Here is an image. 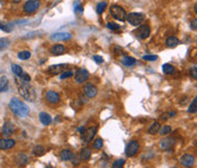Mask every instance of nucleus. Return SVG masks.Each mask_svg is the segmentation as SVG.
<instances>
[{
  "instance_id": "f257e3e1",
  "label": "nucleus",
  "mask_w": 197,
  "mask_h": 168,
  "mask_svg": "<svg viewBox=\"0 0 197 168\" xmlns=\"http://www.w3.org/2000/svg\"><path fill=\"white\" fill-rule=\"evenodd\" d=\"M9 108H10L11 112L15 115V116L19 117V118H25V117L28 116L30 113V109L28 106L24 102L19 101L18 99L14 97V99H10L9 102Z\"/></svg>"
},
{
  "instance_id": "f03ea898",
  "label": "nucleus",
  "mask_w": 197,
  "mask_h": 168,
  "mask_svg": "<svg viewBox=\"0 0 197 168\" xmlns=\"http://www.w3.org/2000/svg\"><path fill=\"white\" fill-rule=\"evenodd\" d=\"M18 93L21 94L22 97H24L30 102H33L35 99V90L32 86H30V84H19L18 85Z\"/></svg>"
},
{
  "instance_id": "7ed1b4c3",
  "label": "nucleus",
  "mask_w": 197,
  "mask_h": 168,
  "mask_svg": "<svg viewBox=\"0 0 197 168\" xmlns=\"http://www.w3.org/2000/svg\"><path fill=\"white\" fill-rule=\"evenodd\" d=\"M109 14L120 22L127 21V13L122 7L118 6V5H112L109 7Z\"/></svg>"
},
{
  "instance_id": "20e7f679",
  "label": "nucleus",
  "mask_w": 197,
  "mask_h": 168,
  "mask_svg": "<svg viewBox=\"0 0 197 168\" xmlns=\"http://www.w3.org/2000/svg\"><path fill=\"white\" fill-rule=\"evenodd\" d=\"M145 20V15L142 13H130L129 15L127 14V21L131 25H140Z\"/></svg>"
},
{
  "instance_id": "39448f33",
  "label": "nucleus",
  "mask_w": 197,
  "mask_h": 168,
  "mask_svg": "<svg viewBox=\"0 0 197 168\" xmlns=\"http://www.w3.org/2000/svg\"><path fill=\"white\" fill-rule=\"evenodd\" d=\"M40 7V0H28L24 6H23V12L25 14H33L38 11Z\"/></svg>"
},
{
  "instance_id": "423d86ee",
  "label": "nucleus",
  "mask_w": 197,
  "mask_h": 168,
  "mask_svg": "<svg viewBox=\"0 0 197 168\" xmlns=\"http://www.w3.org/2000/svg\"><path fill=\"white\" fill-rule=\"evenodd\" d=\"M97 130H98V128L97 127H88L87 129H83L82 132H81V139L85 142V143H89L92 137L95 136L97 134Z\"/></svg>"
},
{
  "instance_id": "0eeeda50",
  "label": "nucleus",
  "mask_w": 197,
  "mask_h": 168,
  "mask_svg": "<svg viewBox=\"0 0 197 168\" xmlns=\"http://www.w3.org/2000/svg\"><path fill=\"white\" fill-rule=\"evenodd\" d=\"M135 33L137 35V38L144 40V39H147L149 37V35H151V28L147 24H144V25H140L138 29L136 30Z\"/></svg>"
},
{
  "instance_id": "6e6552de",
  "label": "nucleus",
  "mask_w": 197,
  "mask_h": 168,
  "mask_svg": "<svg viewBox=\"0 0 197 168\" xmlns=\"http://www.w3.org/2000/svg\"><path fill=\"white\" fill-rule=\"evenodd\" d=\"M139 150V142L138 141H131L128 143L127 148H125V154L128 157H133Z\"/></svg>"
},
{
  "instance_id": "1a4fd4ad",
  "label": "nucleus",
  "mask_w": 197,
  "mask_h": 168,
  "mask_svg": "<svg viewBox=\"0 0 197 168\" xmlns=\"http://www.w3.org/2000/svg\"><path fill=\"white\" fill-rule=\"evenodd\" d=\"M175 144V139L173 137H165L160 142V148L164 151H171Z\"/></svg>"
},
{
  "instance_id": "9d476101",
  "label": "nucleus",
  "mask_w": 197,
  "mask_h": 168,
  "mask_svg": "<svg viewBox=\"0 0 197 168\" xmlns=\"http://www.w3.org/2000/svg\"><path fill=\"white\" fill-rule=\"evenodd\" d=\"M88 79H89V72H88V70L80 69L76 71V73H75V81L78 84H83Z\"/></svg>"
},
{
  "instance_id": "9b49d317",
  "label": "nucleus",
  "mask_w": 197,
  "mask_h": 168,
  "mask_svg": "<svg viewBox=\"0 0 197 168\" xmlns=\"http://www.w3.org/2000/svg\"><path fill=\"white\" fill-rule=\"evenodd\" d=\"M180 162L181 165L185 166V167H192L195 163V157L190 154V153H186L180 158Z\"/></svg>"
},
{
  "instance_id": "f8f14e48",
  "label": "nucleus",
  "mask_w": 197,
  "mask_h": 168,
  "mask_svg": "<svg viewBox=\"0 0 197 168\" xmlns=\"http://www.w3.org/2000/svg\"><path fill=\"white\" fill-rule=\"evenodd\" d=\"M71 38H72V35L68 32H57V33L51 35L50 37V39L54 41H66L70 40Z\"/></svg>"
},
{
  "instance_id": "ddd939ff",
  "label": "nucleus",
  "mask_w": 197,
  "mask_h": 168,
  "mask_svg": "<svg viewBox=\"0 0 197 168\" xmlns=\"http://www.w3.org/2000/svg\"><path fill=\"white\" fill-rule=\"evenodd\" d=\"M67 64H56V65H50L48 68V72L51 75H58L61 72H64V70L67 68Z\"/></svg>"
},
{
  "instance_id": "4468645a",
  "label": "nucleus",
  "mask_w": 197,
  "mask_h": 168,
  "mask_svg": "<svg viewBox=\"0 0 197 168\" xmlns=\"http://www.w3.org/2000/svg\"><path fill=\"white\" fill-rule=\"evenodd\" d=\"M85 96L87 97H89V99H92V97H95L97 95V88L96 86H94L92 84H87L85 86Z\"/></svg>"
},
{
  "instance_id": "2eb2a0df",
  "label": "nucleus",
  "mask_w": 197,
  "mask_h": 168,
  "mask_svg": "<svg viewBox=\"0 0 197 168\" xmlns=\"http://www.w3.org/2000/svg\"><path fill=\"white\" fill-rule=\"evenodd\" d=\"M16 144V142L14 141V139H0V149L1 150H8V149H13L14 146Z\"/></svg>"
},
{
  "instance_id": "dca6fc26",
  "label": "nucleus",
  "mask_w": 197,
  "mask_h": 168,
  "mask_svg": "<svg viewBox=\"0 0 197 168\" xmlns=\"http://www.w3.org/2000/svg\"><path fill=\"white\" fill-rule=\"evenodd\" d=\"M46 99L51 104H57L59 102V95L54 90H48L46 94Z\"/></svg>"
},
{
  "instance_id": "f3484780",
  "label": "nucleus",
  "mask_w": 197,
  "mask_h": 168,
  "mask_svg": "<svg viewBox=\"0 0 197 168\" xmlns=\"http://www.w3.org/2000/svg\"><path fill=\"white\" fill-rule=\"evenodd\" d=\"M15 127H14V124L10 121H6L2 126V134L6 136H10L11 134L14 133Z\"/></svg>"
},
{
  "instance_id": "a211bd4d",
  "label": "nucleus",
  "mask_w": 197,
  "mask_h": 168,
  "mask_svg": "<svg viewBox=\"0 0 197 168\" xmlns=\"http://www.w3.org/2000/svg\"><path fill=\"white\" fill-rule=\"evenodd\" d=\"M15 162L18 166H26V163L28 162V157L25 153H18L15 157Z\"/></svg>"
},
{
  "instance_id": "6ab92c4d",
  "label": "nucleus",
  "mask_w": 197,
  "mask_h": 168,
  "mask_svg": "<svg viewBox=\"0 0 197 168\" xmlns=\"http://www.w3.org/2000/svg\"><path fill=\"white\" fill-rule=\"evenodd\" d=\"M39 119L40 121H41V124L45 125V126H48V125L51 124V117L47 112H41L39 115Z\"/></svg>"
},
{
  "instance_id": "aec40b11",
  "label": "nucleus",
  "mask_w": 197,
  "mask_h": 168,
  "mask_svg": "<svg viewBox=\"0 0 197 168\" xmlns=\"http://www.w3.org/2000/svg\"><path fill=\"white\" fill-rule=\"evenodd\" d=\"M91 154H92V152H91L90 149L85 148V149H82L81 153H80V158H81V160H83V161H89L91 158Z\"/></svg>"
},
{
  "instance_id": "412c9836",
  "label": "nucleus",
  "mask_w": 197,
  "mask_h": 168,
  "mask_svg": "<svg viewBox=\"0 0 197 168\" xmlns=\"http://www.w3.org/2000/svg\"><path fill=\"white\" fill-rule=\"evenodd\" d=\"M121 63L125 65V66H133L137 63V60L131 57V56H123L122 60H121Z\"/></svg>"
},
{
  "instance_id": "4be33fe9",
  "label": "nucleus",
  "mask_w": 197,
  "mask_h": 168,
  "mask_svg": "<svg viewBox=\"0 0 197 168\" xmlns=\"http://www.w3.org/2000/svg\"><path fill=\"white\" fill-rule=\"evenodd\" d=\"M72 156H73V152L71 150H68V149L63 150L62 152H61V154H59V157H61V159H62L63 161H68V160H71Z\"/></svg>"
},
{
  "instance_id": "5701e85b",
  "label": "nucleus",
  "mask_w": 197,
  "mask_h": 168,
  "mask_svg": "<svg viewBox=\"0 0 197 168\" xmlns=\"http://www.w3.org/2000/svg\"><path fill=\"white\" fill-rule=\"evenodd\" d=\"M65 52V47L63 45H54L51 48V54L52 55H62Z\"/></svg>"
},
{
  "instance_id": "b1692460",
  "label": "nucleus",
  "mask_w": 197,
  "mask_h": 168,
  "mask_svg": "<svg viewBox=\"0 0 197 168\" xmlns=\"http://www.w3.org/2000/svg\"><path fill=\"white\" fill-rule=\"evenodd\" d=\"M180 44V40L177 38V37H169L168 39H166V45L168 47H171V48H173V47H177L178 45Z\"/></svg>"
},
{
  "instance_id": "393cba45",
  "label": "nucleus",
  "mask_w": 197,
  "mask_h": 168,
  "mask_svg": "<svg viewBox=\"0 0 197 168\" xmlns=\"http://www.w3.org/2000/svg\"><path fill=\"white\" fill-rule=\"evenodd\" d=\"M8 78L7 77H0V92H6L8 88Z\"/></svg>"
},
{
  "instance_id": "a878e982",
  "label": "nucleus",
  "mask_w": 197,
  "mask_h": 168,
  "mask_svg": "<svg viewBox=\"0 0 197 168\" xmlns=\"http://www.w3.org/2000/svg\"><path fill=\"white\" fill-rule=\"evenodd\" d=\"M162 70H163V72L165 75H173L175 72V66H172L171 64H164L162 66Z\"/></svg>"
},
{
  "instance_id": "bb28decb",
  "label": "nucleus",
  "mask_w": 197,
  "mask_h": 168,
  "mask_svg": "<svg viewBox=\"0 0 197 168\" xmlns=\"http://www.w3.org/2000/svg\"><path fill=\"white\" fill-rule=\"evenodd\" d=\"M160 128H161V125L158 122H154L152 126L148 128V133L152 134V135H156L160 130Z\"/></svg>"
},
{
  "instance_id": "cd10ccee",
  "label": "nucleus",
  "mask_w": 197,
  "mask_h": 168,
  "mask_svg": "<svg viewBox=\"0 0 197 168\" xmlns=\"http://www.w3.org/2000/svg\"><path fill=\"white\" fill-rule=\"evenodd\" d=\"M17 57L19 60H23V61H26V60L31 57V53L28 50H22V52H19L17 54Z\"/></svg>"
},
{
  "instance_id": "c85d7f7f",
  "label": "nucleus",
  "mask_w": 197,
  "mask_h": 168,
  "mask_svg": "<svg viewBox=\"0 0 197 168\" xmlns=\"http://www.w3.org/2000/svg\"><path fill=\"white\" fill-rule=\"evenodd\" d=\"M107 7V2H105V1H103V2H99L98 5H97L96 7V12L97 14H99V15H101L103 13L105 12V9H106Z\"/></svg>"
},
{
  "instance_id": "c756f323",
  "label": "nucleus",
  "mask_w": 197,
  "mask_h": 168,
  "mask_svg": "<svg viewBox=\"0 0 197 168\" xmlns=\"http://www.w3.org/2000/svg\"><path fill=\"white\" fill-rule=\"evenodd\" d=\"M9 45H10V40L8 38H1L0 39V52L6 49Z\"/></svg>"
},
{
  "instance_id": "7c9ffc66",
  "label": "nucleus",
  "mask_w": 197,
  "mask_h": 168,
  "mask_svg": "<svg viewBox=\"0 0 197 168\" xmlns=\"http://www.w3.org/2000/svg\"><path fill=\"white\" fill-rule=\"evenodd\" d=\"M33 153L35 156H43L45 154V148L42 145H35L33 149Z\"/></svg>"
},
{
  "instance_id": "2f4dec72",
  "label": "nucleus",
  "mask_w": 197,
  "mask_h": 168,
  "mask_svg": "<svg viewBox=\"0 0 197 168\" xmlns=\"http://www.w3.org/2000/svg\"><path fill=\"white\" fill-rule=\"evenodd\" d=\"M11 71H13V73L15 75H19L23 72V69L19 65H17V64H13L11 65Z\"/></svg>"
},
{
  "instance_id": "473e14b6",
  "label": "nucleus",
  "mask_w": 197,
  "mask_h": 168,
  "mask_svg": "<svg viewBox=\"0 0 197 168\" xmlns=\"http://www.w3.org/2000/svg\"><path fill=\"white\" fill-rule=\"evenodd\" d=\"M196 111H197V97H195L194 101H193V103L189 106V109H188V112L189 113H196Z\"/></svg>"
},
{
  "instance_id": "72a5a7b5",
  "label": "nucleus",
  "mask_w": 197,
  "mask_h": 168,
  "mask_svg": "<svg viewBox=\"0 0 197 168\" xmlns=\"http://www.w3.org/2000/svg\"><path fill=\"white\" fill-rule=\"evenodd\" d=\"M160 133H161V135H166V134L171 133V127L170 126H163L162 128H160V130H158Z\"/></svg>"
},
{
  "instance_id": "f704fd0d",
  "label": "nucleus",
  "mask_w": 197,
  "mask_h": 168,
  "mask_svg": "<svg viewBox=\"0 0 197 168\" xmlns=\"http://www.w3.org/2000/svg\"><path fill=\"white\" fill-rule=\"evenodd\" d=\"M103 144H104V142H103V139H97L95 142H94V148L96 149V150H99L103 148Z\"/></svg>"
},
{
  "instance_id": "c9c22d12",
  "label": "nucleus",
  "mask_w": 197,
  "mask_h": 168,
  "mask_svg": "<svg viewBox=\"0 0 197 168\" xmlns=\"http://www.w3.org/2000/svg\"><path fill=\"white\" fill-rule=\"evenodd\" d=\"M124 163H125V161H124L123 159H120V160H116V161H114V163H113L112 166H113V168L123 167Z\"/></svg>"
},
{
  "instance_id": "e433bc0d",
  "label": "nucleus",
  "mask_w": 197,
  "mask_h": 168,
  "mask_svg": "<svg viewBox=\"0 0 197 168\" xmlns=\"http://www.w3.org/2000/svg\"><path fill=\"white\" fill-rule=\"evenodd\" d=\"M107 29L109 30H118L120 29V25L116 23H114V22H109V23H107Z\"/></svg>"
},
{
  "instance_id": "4c0bfd02",
  "label": "nucleus",
  "mask_w": 197,
  "mask_h": 168,
  "mask_svg": "<svg viewBox=\"0 0 197 168\" xmlns=\"http://www.w3.org/2000/svg\"><path fill=\"white\" fill-rule=\"evenodd\" d=\"M74 75V71H66V72H64L61 75V79H66V78H70V77H72Z\"/></svg>"
},
{
  "instance_id": "58836bf2",
  "label": "nucleus",
  "mask_w": 197,
  "mask_h": 168,
  "mask_svg": "<svg viewBox=\"0 0 197 168\" xmlns=\"http://www.w3.org/2000/svg\"><path fill=\"white\" fill-rule=\"evenodd\" d=\"M142 58H144L145 61H156V60H157V56H156V55H145Z\"/></svg>"
},
{
  "instance_id": "ea45409f",
  "label": "nucleus",
  "mask_w": 197,
  "mask_h": 168,
  "mask_svg": "<svg viewBox=\"0 0 197 168\" xmlns=\"http://www.w3.org/2000/svg\"><path fill=\"white\" fill-rule=\"evenodd\" d=\"M74 11L75 12H83V8L81 6V4H80L79 1H75V6H74Z\"/></svg>"
},
{
  "instance_id": "a19ab883",
  "label": "nucleus",
  "mask_w": 197,
  "mask_h": 168,
  "mask_svg": "<svg viewBox=\"0 0 197 168\" xmlns=\"http://www.w3.org/2000/svg\"><path fill=\"white\" fill-rule=\"evenodd\" d=\"M71 159H72V162H73V165H78V163L80 162V159H81V158L79 159V156H78V154H73Z\"/></svg>"
},
{
  "instance_id": "79ce46f5",
  "label": "nucleus",
  "mask_w": 197,
  "mask_h": 168,
  "mask_svg": "<svg viewBox=\"0 0 197 168\" xmlns=\"http://www.w3.org/2000/svg\"><path fill=\"white\" fill-rule=\"evenodd\" d=\"M92 58H94V61H95L97 64H101L103 62H104L103 57H101V56H98V55H95V56H94Z\"/></svg>"
},
{
  "instance_id": "37998d69",
  "label": "nucleus",
  "mask_w": 197,
  "mask_h": 168,
  "mask_svg": "<svg viewBox=\"0 0 197 168\" xmlns=\"http://www.w3.org/2000/svg\"><path fill=\"white\" fill-rule=\"evenodd\" d=\"M0 30H2V31H5V32H9L11 29L7 28V25H5L4 23H1V22H0Z\"/></svg>"
},
{
  "instance_id": "c03bdc74",
  "label": "nucleus",
  "mask_w": 197,
  "mask_h": 168,
  "mask_svg": "<svg viewBox=\"0 0 197 168\" xmlns=\"http://www.w3.org/2000/svg\"><path fill=\"white\" fill-rule=\"evenodd\" d=\"M196 71H197V66L196 65H194L193 66V69H192V75H193V78L196 80L197 79V73H196Z\"/></svg>"
},
{
  "instance_id": "a18cd8bd",
  "label": "nucleus",
  "mask_w": 197,
  "mask_h": 168,
  "mask_svg": "<svg viewBox=\"0 0 197 168\" xmlns=\"http://www.w3.org/2000/svg\"><path fill=\"white\" fill-rule=\"evenodd\" d=\"M190 25H192L190 28H192L193 30H196V29H197V20H196V18H195V20L193 21L192 24H190Z\"/></svg>"
},
{
  "instance_id": "49530a36",
  "label": "nucleus",
  "mask_w": 197,
  "mask_h": 168,
  "mask_svg": "<svg viewBox=\"0 0 197 168\" xmlns=\"http://www.w3.org/2000/svg\"><path fill=\"white\" fill-rule=\"evenodd\" d=\"M114 53H115V54H116V55H118V54H120V53H121V48H118V47H114Z\"/></svg>"
},
{
  "instance_id": "de8ad7c7",
  "label": "nucleus",
  "mask_w": 197,
  "mask_h": 168,
  "mask_svg": "<svg viewBox=\"0 0 197 168\" xmlns=\"http://www.w3.org/2000/svg\"><path fill=\"white\" fill-rule=\"evenodd\" d=\"M83 129H85V127H80L79 129H78V130H79L80 133H81V132H82V130H83Z\"/></svg>"
},
{
  "instance_id": "09e8293b",
  "label": "nucleus",
  "mask_w": 197,
  "mask_h": 168,
  "mask_svg": "<svg viewBox=\"0 0 197 168\" xmlns=\"http://www.w3.org/2000/svg\"><path fill=\"white\" fill-rule=\"evenodd\" d=\"M21 0H13V2H19Z\"/></svg>"
}]
</instances>
